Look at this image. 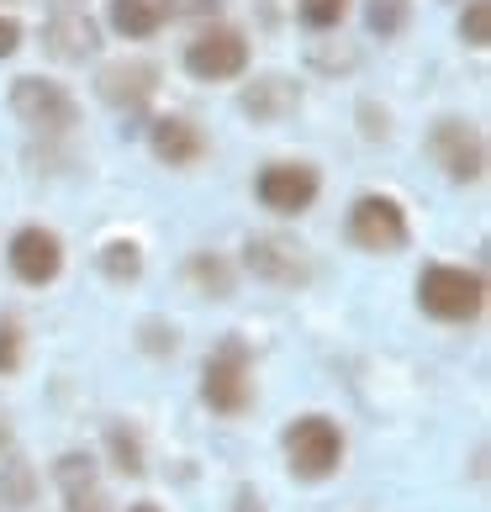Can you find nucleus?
<instances>
[{
	"instance_id": "1",
	"label": "nucleus",
	"mask_w": 491,
	"mask_h": 512,
	"mask_svg": "<svg viewBox=\"0 0 491 512\" xmlns=\"http://www.w3.org/2000/svg\"><path fill=\"white\" fill-rule=\"evenodd\" d=\"M280 449H286V470H291L296 481H307V486L333 481L338 470H344V454H349L344 428H338L328 412L291 417L286 433H280Z\"/></svg>"
},
{
	"instance_id": "2",
	"label": "nucleus",
	"mask_w": 491,
	"mask_h": 512,
	"mask_svg": "<svg viewBox=\"0 0 491 512\" xmlns=\"http://www.w3.org/2000/svg\"><path fill=\"white\" fill-rule=\"evenodd\" d=\"M418 307L433 322H476L486 312V275L470 264H423L418 270Z\"/></svg>"
},
{
	"instance_id": "3",
	"label": "nucleus",
	"mask_w": 491,
	"mask_h": 512,
	"mask_svg": "<svg viewBox=\"0 0 491 512\" xmlns=\"http://www.w3.org/2000/svg\"><path fill=\"white\" fill-rule=\"evenodd\" d=\"M243 270L254 280H264V286H275V291H307L317 280V259H312L307 243L291 238V233H254L243 243Z\"/></svg>"
},
{
	"instance_id": "4",
	"label": "nucleus",
	"mask_w": 491,
	"mask_h": 512,
	"mask_svg": "<svg viewBox=\"0 0 491 512\" xmlns=\"http://www.w3.org/2000/svg\"><path fill=\"white\" fill-rule=\"evenodd\" d=\"M201 402L217 417H243L254 407V359L243 349V338H228L206 354L201 365Z\"/></svg>"
},
{
	"instance_id": "5",
	"label": "nucleus",
	"mask_w": 491,
	"mask_h": 512,
	"mask_svg": "<svg viewBox=\"0 0 491 512\" xmlns=\"http://www.w3.org/2000/svg\"><path fill=\"white\" fill-rule=\"evenodd\" d=\"M11 117L27 132H43V138H69L80 127V101L59 80L22 74V80H11Z\"/></svg>"
},
{
	"instance_id": "6",
	"label": "nucleus",
	"mask_w": 491,
	"mask_h": 512,
	"mask_svg": "<svg viewBox=\"0 0 491 512\" xmlns=\"http://www.w3.org/2000/svg\"><path fill=\"white\" fill-rule=\"evenodd\" d=\"M344 233L360 254H402L412 243V222H407V206L396 196L365 191V196H354Z\"/></svg>"
},
{
	"instance_id": "7",
	"label": "nucleus",
	"mask_w": 491,
	"mask_h": 512,
	"mask_svg": "<svg viewBox=\"0 0 491 512\" xmlns=\"http://www.w3.org/2000/svg\"><path fill=\"white\" fill-rule=\"evenodd\" d=\"M180 64L201 85L243 80V69H249V37H243L238 27H228V22H206L191 43H185Z\"/></svg>"
},
{
	"instance_id": "8",
	"label": "nucleus",
	"mask_w": 491,
	"mask_h": 512,
	"mask_svg": "<svg viewBox=\"0 0 491 512\" xmlns=\"http://www.w3.org/2000/svg\"><path fill=\"white\" fill-rule=\"evenodd\" d=\"M428 154L455 185H481L486 180V132L470 117H439L428 127Z\"/></svg>"
},
{
	"instance_id": "9",
	"label": "nucleus",
	"mask_w": 491,
	"mask_h": 512,
	"mask_svg": "<svg viewBox=\"0 0 491 512\" xmlns=\"http://www.w3.org/2000/svg\"><path fill=\"white\" fill-rule=\"evenodd\" d=\"M254 196H259L264 212H275V217H301L317 206V196H323V175L301 159H275V164L259 169Z\"/></svg>"
},
{
	"instance_id": "10",
	"label": "nucleus",
	"mask_w": 491,
	"mask_h": 512,
	"mask_svg": "<svg viewBox=\"0 0 491 512\" xmlns=\"http://www.w3.org/2000/svg\"><path fill=\"white\" fill-rule=\"evenodd\" d=\"M6 264L22 286H53L64 275V238L43 222H27L16 227L11 243H6Z\"/></svg>"
},
{
	"instance_id": "11",
	"label": "nucleus",
	"mask_w": 491,
	"mask_h": 512,
	"mask_svg": "<svg viewBox=\"0 0 491 512\" xmlns=\"http://www.w3.org/2000/svg\"><path fill=\"white\" fill-rule=\"evenodd\" d=\"M96 96L122 111V117H143L148 101L159 96V64L154 59H111L96 74Z\"/></svg>"
},
{
	"instance_id": "12",
	"label": "nucleus",
	"mask_w": 491,
	"mask_h": 512,
	"mask_svg": "<svg viewBox=\"0 0 491 512\" xmlns=\"http://www.w3.org/2000/svg\"><path fill=\"white\" fill-rule=\"evenodd\" d=\"M238 111L254 127L286 122V117L301 111V80H291V74H254V80L238 90Z\"/></svg>"
},
{
	"instance_id": "13",
	"label": "nucleus",
	"mask_w": 491,
	"mask_h": 512,
	"mask_svg": "<svg viewBox=\"0 0 491 512\" xmlns=\"http://www.w3.org/2000/svg\"><path fill=\"white\" fill-rule=\"evenodd\" d=\"M43 53L48 59H59V64H85V59H96L101 53V27L90 22L85 11H53L48 22H43Z\"/></svg>"
},
{
	"instance_id": "14",
	"label": "nucleus",
	"mask_w": 491,
	"mask_h": 512,
	"mask_svg": "<svg viewBox=\"0 0 491 512\" xmlns=\"http://www.w3.org/2000/svg\"><path fill=\"white\" fill-rule=\"evenodd\" d=\"M206 132L191 117H154L148 122V154L169 169H196L206 159Z\"/></svg>"
},
{
	"instance_id": "15",
	"label": "nucleus",
	"mask_w": 491,
	"mask_h": 512,
	"mask_svg": "<svg viewBox=\"0 0 491 512\" xmlns=\"http://www.w3.org/2000/svg\"><path fill=\"white\" fill-rule=\"evenodd\" d=\"M101 449H106V460H111V470L117 476H127V481H143L148 476V444H143V428L138 423H106V433H101Z\"/></svg>"
},
{
	"instance_id": "16",
	"label": "nucleus",
	"mask_w": 491,
	"mask_h": 512,
	"mask_svg": "<svg viewBox=\"0 0 491 512\" xmlns=\"http://www.w3.org/2000/svg\"><path fill=\"white\" fill-rule=\"evenodd\" d=\"M106 27L127 43H148V37H159L164 11L159 0H106Z\"/></svg>"
},
{
	"instance_id": "17",
	"label": "nucleus",
	"mask_w": 491,
	"mask_h": 512,
	"mask_svg": "<svg viewBox=\"0 0 491 512\" xmlns=\"http://www.w3.org/2000/svg\"><path fill=\"white\" fill-rule=\"evenodd\" d=\"M185 286H191L196 296H212V301H228L238 291V270H233V259H222L212 249H201L185 259Z\"/></svg>"
},
{
	"instance_id": "18",
	"label": "nucleus",
	"mask_w": 491,
	"mask_h": 512,
	"mask_svg": "<svg viewBox=\"0 0 491 512\" xmlns=\"http://www.w3.org/2000/svg\"><path fill=\"white\" fill-rule=\"evenodd\" d=\"M37 502V470L27 454L6 449V460H0V507L6 512H32Z\"/></svg>"
},
{
	"instance_id": "19",
	"label": "nucleus",
	"mask_w": 491,
	"mask_h": 512,
	"mask_svg": "<svg viewBox=\"0 0 491 512\" xmlns=\"http://www.w3.org/2000/svg\"><path fill=\"white\" fill-rule=\"evenodd\" d=\"M101 275L111 280V286H132V280L143 275V249H138L132 238L101 243Z\"/></svg>"
},
{
	"instance_id": "20",
	"label": "nucleus",
	"mask_w": 491,
	"mask_h": 512,
	"mask_svg": "<svg viewBox=\"0 0 491 512\" xmlns=\"http://www.w3.org/2000/svg\"><path fill=\"white\" fill-rule=\"evenodd\" d=\"M365 27L381 43H396L412 27V0H365Z\"/></svg>"
},
{
	"instance_id": "21",
	"label": "nucleus",
	"mask_w": 491,
	"mask_h": 512,
	"mask_svg": "<svg viewBox=\"0 0 491 512\" xmlns=\"http://www.w3.org/2000/svg\"><path fill=\"white\" fill-rule=\"evenodd\" d=\"M101 481V460L90 449H64L53 460V486L59 491H80V486H96Z\"/></svg>"
},
{
	"instance_id": "22",
	"label": "nucleus",
	"mask_w": 491,
	"mask_h": 512,
	"mask_svg": "<svg viewBox=\"0 0 491 512\" xmlns=\"http://www.w3.org/2000/svg\"><path fill=\"white\" fill-rule=\"evenodd\" d=\"M132 344H138L148 359H175L180 354V328L164 322V317H143L138 333H132Z\"/></svg>"
},
{
	"instance_id": "23",
	"label": "nucleus",
	"mask_w": 491,
	"mask_h": 512,
	"mask_svg": "<svg viewBox=\"0 0 491 512\" xmlns=\"http://www.w3.org/2000/svg\"><path fill=\"white\" fill-rule=\"evenodd\" d=\"M460 43L470 53H486L491 48V0H465V11H460Z\"/></svg>"
},
{
	"instance_id": "24",
	"label": "nucleus",
	"mask_w": 491,
	"mask_h": 512,
	"mask_svg": "<svg viewBox=\"0 0 491 512\" xmlns=\"http://www.w3.org/2000/svg\"><path fill=\"white\" fill-rule=\"evenodd\" d=\"M344 16H349V0H296V22L307 32H333L344 27Z\"/></svg>"
},
{
	"instance_id": "25",
	"label": "nucleus",
	"mask_w": 491,
	"mask_h": 512,
	"mask_svg": "<svg viewBox=\"0 0 491 512\" xmlns=\"http://www.w3.org/2000/svg\"><path fill=\"white\" fill-rule=\"evenodd\" d=\"M27 359V333H22V317H0V375H16Z\"/></svg>"
},
{
	"instance_id": "26",
	"label": "nucleus",
	"mask_w": 491,
	"mask_h": 512,
	"mask_svg": "<svg viewBox=\"0 0 491 512\" xmlns=\"http://www.w3.org/2000/svg\"><path fill=\"white\" fill-rule=\"evenodd\" d=\"M164 22H217L222 0H159Z\"/></svg>"
},
{
	"instance_id": "27",
	"label": "nucleus",
	"mask_w": 491,
	"mask_h": 512,
	"mask_svg": "<svg viewBox=\"0 0 491 512\" xmlns=\"http://www.w3.org/2000/svg\"><path fill=\"white\" fill-rule=\"evenodd\" d=\"M64 497V512H117V502L106 497V486H80V491H59Z\"/></svg>"
},
{
	"instance_id": "28",
	"label": "nucleus",
	"mask_w": 491,
	"mask_h": 512,
	"mask_svg": "<svg viewBox=\"0 0 491 512\" xmlns=\"http://www.w3.org/2000/svg\"><path fill=\"white\" fill-rule=\"evenodd\" d=\"M360 132L370 143H386L391 138V111L375 106V101H360Z\"/></svg>"
},
{
	"instance_id": "29",
	"label": "nucleus",
	"mask_w": 491,
	"mask_h": 512,
	"mask_svg": "<svg viewBox=\"0 0 491 512\" xmlns=\"http://www.w3.org/2000/svg\"><path fill=\"white\" fill-rule=\"evenodd\" d=\"M22 43H27L22 22H16V16H0V59H11V53H22Z\"/></svg>"
},
{
	"instance_id": "30",
	"label": "nucleus",
	"mask_w": 491,
	"mask_h": 512,
	"mask_svg": "<svg viewBox=\"0 0 491 512\" xmlns=\"http://www.w3.org/2000/svg\"><path fill=\"white\" fill-rule=\"evenodd\" d=\"M228 512H264V497H259L254 486H238V491H233V507H228Z\"/></svg>"
},
{
	"instance_id": "31",
	"label": "nucleus",
	"mask_w": 491,
	"mask_h": 512,
	"mask_svg": "<svg viewBox=\"0 0 491 512\" xmlns=\"http://www.w3.org/2000/svg\"><path fill=\"white\" fill-rule=\"evenodd\" d=\"M127 512H164V507H159V502H132Z\"/></svg>"
},
{
	"instance_id": "32",
	"label": "nucleus",
	"mask_w": 491,
	"mask_h": 512,
	"mask_svg": "<svg viewBox=\"0 0 491 512\" xmlns=\"http://www.w3.org/2000/svg\"><path fill=\"white\" fill-rule=\"evenodd\" d=\"M69 6H80V0H69Z\"/></svg>"
}]
</instances>
